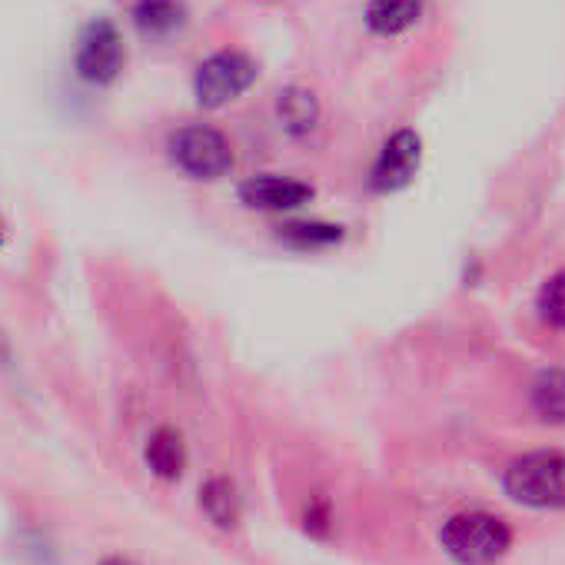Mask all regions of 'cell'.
<instances>
[{
	"instance_id": "cell-1",
	"label": "cell",
	"mask_w": 565,
	"mask_h": 565,
	"mask_svg": "<svg viewBox=\"0 0 565 565\" xmlns=\"http://www.w3.org/2000/svg\"><path fill=\"white\" fill-rule=\"evenodd\" d=\"M439 545L456 565H495L512 548V525L486 509H466L443 522Z\"/></svg>"
},
{
	"instance_id": "cell-2",
	"label": "cell",
	"mask_w": 565,
	"mask_h": 565,
	"mask_svg": "<svg viewBox=\"0 0 565 565\" xmlns=\"http://www.w3.org/2000/svg\"><path fill=\"white\" fill-rule=\"evenodd\" d=\"M167 157L177 173L193 183H216L233 173L236 153L223 130L210 124H183L167 137Z\"/></svg>"
},
{
	"instance_id": "cell-3",
	"label": "cell",
	"mask_w": 565,
	"mask_h": 565,
	"mask_svg": "<svg viewBox=\"0 0 565 565\" xmlns=\"http://www.w3.org/2000/svg\"><path fill=\"white\" fill-rule=\"evenodd\" d=\"M502 489L529 509H565V452L535 449L515 456L502 472Z\"/></svg>"
},
{
	"instance_id": "cell-4",
	"label": "cell",
	"mask_w": 565,
	"mask_h": 565,
	"mask_svg": "<svg viewBox=\"0 0 565 565\" xmlns=\"http://www.w3.org/2000/svg\"><path fill=\"white\" fill-rule=\"evenodd\" d=\"M259 77V64L246 51H213L193 71V100L200 110H223L239 100Z\"/></svg>"
},
{
	"instance_id": "cell-5",
	"label": "cell",
	"mask_w": 565,
	"mask_h": 565,
	"mask_svg": "<svg viewBox=\"0 0 565 565\" xmlns=\"http://www.w3.org/2000/svg\"><path fill=\"white\" fill-rule=\"evenodd\" d=\"M127 67V44L124 34L110 18H94L81 28L74 47V74L87 87H114Z\"/></svg>"
},
{
	"instance_id": "cell-6",
	"label": "cell",
	"mask_w": 565,
	"mask_h": 565,
	"mask_svg": "<svg viewBox=\"0 0 565 565\" xmlns=\"http://www.w3.org/2000/svg\"><path fill=\"white\" fill-rule=\"evenodd\" d=\"M317 196V186L290 173H253L236 183V200L253 213L294 216Z\"/></svg>"
},
{
	"instance_id": "cell-7",
	"label": "cell",
	"mask_w": 565,
	"mask_h": 565,
	"mask_svg": "<svg viewBox=\"0 0 565 565\" xmlns=\"http://www.w3.org/2000/svg\"><path fill=\"white\" fill-rule=\"evenodd\" d=\"M423 167V137L413 127H399L396 134H390L373 160L370 170V190L380 196L399 193L406 190L416 173Z\"/></svg>"
},
{
	"instance_id": "cell-8",
	"label": "cell",
	"mask_w": 565,
	"mask_h": 565,
	"mask_svg": "<svg viewBox=\"0 0 565 565\" xmlns=\"http://www.w3.org/2000/svg\"><path fill=\"white\" fill-rule=\"evenodd\" d=\"M273 239L294 253H327L343 246L347 226L333 220H317V216H287L273 226Z\"/></svg>"
},
{
	"instance_id": "cell-9",
	"label": "cell",
	"mask_w": 565,
	"mask_h": 565,
	"mask_svg": "<svg viewBox=\"0 0 565 565\" xmlns=\"http://www.w3.org/2000/svg\"><path fill=\"white\" fill-rule=\"evenodd\" d=\"M273 114H276V124L279 130L294 137V140H303L310 137L320 120H323V107H320V97L303 87V84H290L276 94V104H273Z\"/></svg>"
},
{
	"instance_id": "cell-10",
	"label": "cell",
	"mask_w": 565,
	"mask_h": 565,
	"mask_svg": "<svg viewBox=\"0 0 565 565\" xmlns=\"http://www.w3.org/2000/svg\"><path fill=\"white\" fill-rule=\"evenodd\" d=\"M130 21L143 41L163 44V41L183 34L190 11H186V0H134Z\"/></svg>"
},
{
	"instance_id": "cell-11",
	"label": "cell",
	"mask_w": 565,
	"mask_h": 565,
	"mask_svg": "<svg viewBox=\"0 0 565 565\" xmlns=\"http://www.w3.org/2000/svg\"><path fill=\"white\" fill-rule=\"evenodd\" d=\"M423 0H370L363 21L376 38H399L413 31L423 18Z\"/></svg>"
},
{
	"instance_id": "cell-12",
	"label": "cell",
	"mask_w": 565,
	"mask_h": 565,
	"mask_svg": "<svg viewBox=\"0 0 565 565\" xmlns=\"http://www.w3.org/2000/svg\"><path fill=\"white\" fill-rule=\"evenodd\" d=\"M143 462L147 469L163 479V482H177L186 472V443L177 429L160 426L157 433H150L147 446H143Z\"/></svg>"
},
{
	"instance_id": "cell-13",
	"label": "cell",
	"mask_w": 565,
	"mask_h": 565,
	"mask_svg": "<svg viewBox=\"0 0 565 565\" xmlns=\"http://www.w3.org/2000/svg\"><path fill=\"white\" fill-rule=\"evenodd\" d=\"M200 512L223 532L236 529L239 525V515H243V499H239V489L233 479L226 476H210L203 486H200Z\"/></svg>"
},
{
	"instance_id": "cell-14",
	"label": "cell",
	"mask_w": 565,
	"mask_h": 565,
	"mask_svg": "<svg viewBox=\"0 0 565 565\" xmlns=\"http://www.w3.org/2000/svg\"><path fill=\"white\" fill-rule=\"evenodd\" d=\"M532 413L548 426H565V370H542L529 390Z\"/></svg>"
},
{
	"instance_id": "cell-15",
	"label": "cell",
	"mask_w": 565,
	"mask_h": 565,
	"mask_svg": "<svg viewBox=\"0 0 565 565\" xmlns=\"http://www.w3.org/2000/svg\"><path fill=\"white\" fill-rule=\"evenodd\" d=\"M535 317L548 327L565 333V269L545 276V282L535 294Z\"/></svg>"
},
{
	"instance_id": "cell-16",
	"label": "cell",
	"mask_w": 565,
	"mask_h": 565,
	"mask_svg": "<svg viewBox=\"0 0 565 565\" xmlns=\"http://www.w3.org/2000/svg\"><path fill=\"white\" fill-rule=\"evenodd\" d=\"M330 502L327 499H313L310 505H307V529L310 532H317V535H323L327 529H330Z\"/></svg>"
},
{
	"instance_id": "cell-17",
	"label": "cell",
	"mask_w": 565,
	"mask_h": 565,
	"mask_svg": "<svg viewBox=\"0 0 565 565\" xmlns=\"http://www.w3.org/2000/svg\"><path fill=\"white\" fill-rule=\"evenodd\" d=\"M11 363V347L4 340V333H0V366H8Z\"/></svg>"
},
{
	"instance_id": "cell-18",
	"label": "cell",
	"mask_w": 565,
	"mask_h": 565,
	"mask_svg": "<svg viewBox=\"0 0 565 565\" xmlns=\"http://www.w3.org/2000/svg\"><path fill=\"white\" fill-rule=\"evenodd\" d=\"M97 565H137V562H130V558H124V555H107V558H100Z\"/></svg>"
},
{
	"instance_id": "cell-19",
	"label": "cell",
	"mask_w": 565,
	"mask_h": 565,
	"mask_svg": "<svg viewBox=\"0 0 565 565\" xmlns=\"http://www.w3.org/2000/svg\"><path fill=\"white\" fill-rule=\"evenodd\" d=\"M0 249H4V223H0Z\"/></svg>"
}]
</instances>
